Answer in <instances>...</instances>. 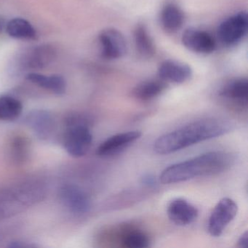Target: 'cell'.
<instances>
[{
    "label": "cell",
    "instance_id": "6da1fadb",
    "mask_svg": "<svg viewBox=\"0 0 248 248\" xmlns=\"http://www.w3.org/2000/svg\"><path fill=\"white\" fill-rule=\"evenodd\" d=\"M230 129V123L226 120L215 117L202 119L158 138L154 143V150L159 155H170L223 136Z\"/></svg>",
    "mask_w": 248,
    "mask_h": 248
},
{
    "label": "cell",
    "instance_id": "7a4b0ae2",
    "mask_svg": "<svg viewBox=\"0 0 248 248\" xmlns=\"http://www.w3.org/2000/svg\"><path fill=\"white\" fill-rule=\"evenodd\" d=\"M234 156L222 151L207 152L165 168L159 180L163 184H177L200 177L217 175L231 168Z\"/></svg>",
    "mask_w": 248,
    "mask_h": 248
},
{
    "label": "cell",
    "instance_id": "3957f363",
    "mask_svg": "<svg viewBox=\"0 0 248 248\" xmlns=\"http://www.w3.org/2000/svg\"><path fill=\"white\" fill-rule=\"evenodd\" d=\"M89 118L83 115L75 116L68 120V127L63 136V146L70 156L82 157L89 152L93 143Z\"/></svg>",
    "mask_w": 248,
    "mask_h": 248
},
{
    "label": "cell",
    "instance_id": "277c9868",
    "mask_svg": "<svg viewBox=\"0 0 248 248\" xmlns=\"http://www.w3.org/2000/svg\"><path fill=\"white\" fill-rule=\"evenodd\" d=\"M248 15L240 11L220 23L217 28V37L226 47L237 46L248 34Z\"/></svg>",
    "mask_w": 248,
    "mask_h": 248
},
{
    "label": "cell",
    "instance_id": "5b68a950",
    "mask_svg": "<svg viewBox=\"0 0 248 248\" xmlns=\"http://www.w3.org/2000/svg\"><path fill=\"white\" fill-rule=\"evenodd\" d=\"M238 206L232 199H221L213 209L209 217L207 230L214 237H218L224 232L228 225L236 217Z\"/></svg>",
    "mask_w": 248,
    "mask_h": 248
},
{
    "label": "cell",
    "instance_id": "8992f818",
    "mask_svg": "<svg viewBox=\"0 0 248 248\" xmlns=\"http://www.w3.org/2000/svg\"><path fill=\"white\" fill-rule=\"evenodd\" d=\"M101 56L107 60L123 58L127 53V43L124 35L115 29L109 28L101 31L98 37Z\"/></svg>",
    "mask_w": 248,
    "mask_h": 248
},
{
    "label": "cell",
    "instance_id": "52a82bcc",
    "mask_svg": "<svg viewBox=\"0 0 248 248\" xmlns=\"http://www.w3.org/2000/svg\"><path fill=\"white\" fill-rule=\"evenodd\" d=\"M59 197L63 205L75 214H85L91 209L89 196L78 186L73 184L63 186L60 189Z\"/></svg>",
    "mask_w": 248,
    "mask_h": 248
},
{
    "label": "cell",
    "instance_id": "ba28073f",
    "mask_svg": "<svg viewBox=\"0 0 248 248\" xmlns=\"http://www.w3.org/2000/svg\"><path fill=\"white\" fill-rule=\"evenodd\" d=\"M186 48L199 54H210L216 49L214 37L204 30L196 28L187 29L181 38Z\"/></svg>",
    "mask_w": 248,
    "mask_h": 248
},
{
    "label": "cell",
    "instance_id": "9c48e42d",
    "mask_svg": "<svg viewBox=\"0 0 248 248\" xmlns=\"http://www.w3.org/2000/svg\"><path fill=\"white\" fill-rule=\"evenodd\" d=\"M139 130L124 132L114 135L104 140L97 149V155L101 157H108L120 154L141 137Z\"/></svg>",
    "mask_w": 248,
    "mask_h": 248
},
{
    "label": "cell",
    "instance_id": "30bf717a",
    "mask_svg": "<svg viewBox=\"0 0 248 248\" xmlns=\"http://www.w3.org/2000/svg\"><path fill=\"white\" fill-rule=\"evenodd\" d=\"M56 50L49 45L34 46L24 52L21 64L24 69H41L48 66L56 58Z\"/></svg>",
    "mask_w": 248,
    "mask_h": 248
},
{
    "label": "cell",
    "instance_id": "8fae6325",
    "mask_svg": "<svg viewBox=\"0 0 248 248\" xmlns=\"http://www.w3.org/2000/svg\"><path fill=\"white\" fill-rule=\"evenodd\" d=\"M167 212L170 220L178 226H188L194 223L199 216L197 207L182 198L172 200L168 204Z\"/></svg>",
    "mask_w": 248,
    "mask_h": 248
},
{
    "label": "cell",
    "instance_id": "7c38bea8",
    "mask_svg": "<svg viewBox=\"0 0 248 248\" xmlns=\"http://www.w3.org/2000/svg\"><path fill=\"white\" fill-rule=\"evenodd\" d=\"M159 79L165 82L182 84L188 81L192 76V69L188 64L178 61H164L158 68Z\"/></svg>",
    "mask_w": 248,
    "mask_h": 248
},
{
    "label": "cell",
    "instance_id": "4fadbf2b",
    "mask_svg": "<svg viewBox=\"0 0 248 248\" xmlns=\"http://www.w3.org/2000/svg\"><path fill=\"white\" fill-rule=\"evenodd\" d=\"M219 95L235 105L247 108L248 103V79L240 78L229 81L220 88Z\"/></svg>",
    "mask_w": 248,
    "mask_h": 248
},
{
    "label": "cell",
    "instance_id": "5bb4252c",
    "mask_svg": "<svg viewBox=\"0 0 248 248\" xmlns=\"http://www.w3.org/2000/svg\"><path fill=\"white\" fill-rule=\"evenodd\" d=\"M161 24L166 31L175 32L184 25L185 15L181 8L174 2H168L162 8L160 14Z\"/></svg>",
    "mask_w": 248,
    "mask_h": 248
},
{
    "label": "cell",
    "instance_id": "9a60e30c",
    "mask_svg": "<svg viewBox=\"0 0 248 248\" xmlns=\"http://www.w3.org/2000/svg\"><path fill=\"white\" fill-rule=\"evenodd\" d=\"M27 79L34 85L48 90L56 95H63L66 93V80L61 75H53L47 76L32 72L27 75Z\"/></svg>",
    "mask_w": 248,
    "mask_h": 248
},
{
    "label": "cell",
    "instance_id": "2e32d148",
    "mask_svg": "<svg viewBox=\"0 0 248 248\" xmlns=\"http://www.w3.org/2000/svg\"><path fill=\"white\" fill-rule=\"evenodd\" d=\"M27 120L29 125L40 139H47L54 130V120L47 111H34L30 114Z\"/></svg>",
    "mask_w": 248,
    "mask_h": 248
},
{
    "label": "cell",
    "instance_id": "e0dca14e",
    "mask_svg": "<svg viewBox=\"0 0 248 248\" xmlns=\"http://www.w3.org/2000/svg\"><path fill=\"white\" fill-rule=\"evenodd\" d=\"M166 88V82L159 78L148 79L136 85L133 90V95L140 101H149L160 95Z\"/></svg>",
    "mask_w": 248,
    "mask_h": 248
},
{
    "label": "cell",
    "instance_id": "ac0fdd59",
    "mask_svg": "<svg viewBox=\"0 0 248 248\" xmlns=\"http://www.w3.org/2000/svg\"><path fill=\"white\" fill-rule=\"evenodd\" d=\"M133 38L136 50L140 56L150 59L156 54L155 43L144 24H139L136 26L133 32Z\"/></svg>",
    "mask_w": 248,
    "mask_h": 248
},
{
    "label": "cell",
    "instance_id": "d6986e66",
    "mask_svg": "<svg viewBox=\"0 0 248 248\" xmlns=\"http://www.w3.org/2000/svg\"><path fill=\"white\" fill-rule=\"evenodd\" d=\"M10 37L19 40H35L37 32L35 29L26 19L16 18L7 23L5 27Z\"/></svg>",
    "mask_w": 248,
    "mask_h": 248
},
{
    "label": "cell",
    "instance_id": "ffe728a7",
    "mask_svg": "<svg viewBox=\"0 0 248 248\" xmlns=\"http://www.w3.org/2000/svg\"><path fill=\"white\" fill-rule=\"evenodd\" d=\"M23 111L21 101L11 96L0 97V120L12 121L20 117Z\"/></svg>",
    "mask_w": 248,
    "mask_h": 248
},
{
    "label": "cell",
    "instance_id": "44dd1931",
    "mask_svg": "<svg viewBox=\"0 0 248 248\" xmlns=\"http://www.w3.org/2000/svg\"><path fill=\"white\" fill-rule=\"evenodd\" d=\"M30 142L24 136H16L11 144V155L14 162L21 163L25 162L30 153Z\"/></svg>",
    "mask_w": 248,
    "mask_h": 248
},
{
    "label": "cell",
    "instance_id": "7402d4cb",
    "mask_svg": "<svg viewBox=\"0 0 248 248\" xmlns=\"http://www.w3.org/2000/svg\"><path fill=\"white\" fill-rule=\"evenodd\" d=\"M122 243L125 248H146L150 246V239L144 232L133 230L127 232L122 237Z\"/></svg>",
    "mask_w": 248,
    "mask_h": 248
},
{
    "label": "cell",
    "instance_id": "603a6c76",
    "mask_svg": "<svg viewBox=\"0 0 248 248\" xmlns=\"http://www.w3.org/2000/svg\"><path fill=\"white\" fill-rule=\"evenodd\" d=\"M141 183L147 187H155L156 186V179L151 174H146L141 178Z\"/></svg>",
    "mask_w": 248,
    "mask_h": 248
},
{
    "label": "cell",
    "instance_id": "cb8c5ba5",
    "mask_svg": "<svg viewBox=\"0 0 248 248\" xmlns=\"http://www.w3.org/2000/svg\"><path fill=\"white\" fill-rule=\"evenodd\" d=\"M238 247L241 248H248V232L247 231L239 237L238 240Z\"/></svg>",
    "mask_w": 248,
    "mask_h": 248
},
{
    "label": "cell",
    "instance_id": "d4e9b609",
    "mask_svg": "<svg viewBox=\"0 0 248 248\" xmlns=\"http://www.w3.org/2000/svg\"><path fill=\"white\" fill-rule=\"evenodd\" d=\"M5 27H6V24H5L3 20L0 19V31H2Z\"/></svg>",
    "mask_w": 248,
    "mask_h": 248
}]
</instances>
